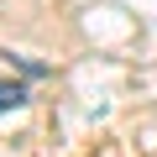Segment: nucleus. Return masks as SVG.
I'll use <instances>...</instances> for the list:
<instances>
[{
  "instance_id": "obj_2",
  "label": "nucleus",
  "mask_w": 157,
  "mask_h": 157,
  "mask_svg": "<svg viewBox=\"0 0 157 157\" xmlns=\"http://www.w3.org/2000/svg\"><path fill=\"white\" fill-rule=\"evenodd\" d=\"M16 68H21V73H26V78H42V73H47V68H42V63H26V58H16Z\"/></svg>"
},
{
  "instance_id": "obj_1",
  "label": "nucleus",
  "mask_w": 157,
  "mask_h": 157,
  "mask_svg": "<svg viewBox=\"0 0 157 157\" xmlns=\"http://www.w3.org/2000/svg\"><path fill=\"white\" fill-rule=\"evenodd\" d=\"M21 100H26V84H0V115L11 105H21Z\"/></svg>"
}]
</instances>
